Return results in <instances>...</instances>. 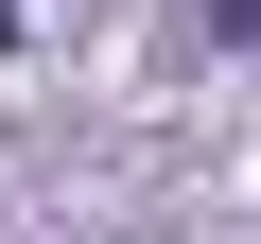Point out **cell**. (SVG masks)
<instances>
[{
  "label": "cell",
  "instance_id": "7a4b0ae2",
  "mask_svg": "<svg viewBox=\"0 0 261 244\" xmlns=\"http://www.w3.org/2000/svg\"><path fill=\"white\" fill-rule=\"evenodd\" d=\"M0 35H18V0H0Z\"/></svg>",
  "mask_w": 261,
  "mask_h": 244
},
{
  "label": "cell",
  "instance_id": "6da1fadb",
  "mask_svg": "<svg viewBox=\"0 0 261 244\" xmlns=\"http://www.w3.org/2000/svg\"><path fill=\"white\" fill-rule=\"evenodd\" d=\"M209 35H226V53H261V0H209Z\"/></svg>",
  "mask_w": 261,
  "mask_h": 244
}]
</instances>
